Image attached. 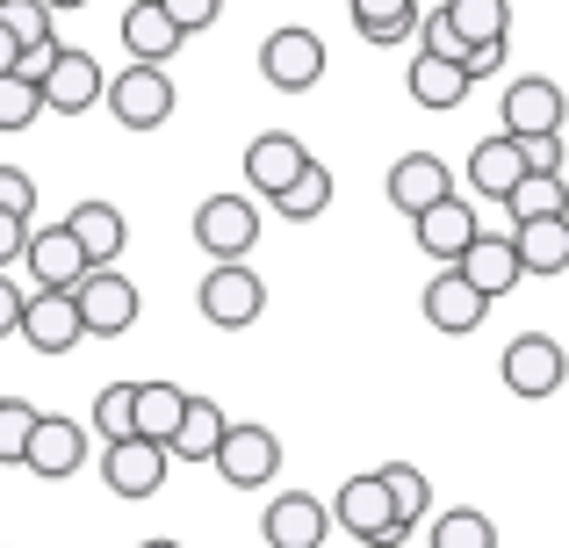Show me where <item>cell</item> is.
<instances>
[{"label":"cell","mask_w":569,"mask_h":548,"mask_svg":"<svg viewBox=\"0 0 569 548\" xmlns=\"http://www.w3.org/2000/svg\"><path fill=\"white\" fill-rule=\"evenodd\" d=\"M505 51H512V43H483V51H469V58H461V66H469V80H490V72L505 66Z\"/></svg>","instance_id":"cell-44"},{"label":"cell","mask_w":569,"mask_h":548,"mask_svg":"<svg viewBox=\"0 0 569 548\" xmlns=\"http://www.w3.org/2000/svg\"><path fill=\"white\" fill-rule=\"evenodd\" d=\"M194 246H202L209 260H246L252 246H260V202L252 196H209L202 210H194Z\"/></svg>","instance_id":"cell-2"},{"label":"cell","mask_w":569,"mask_h":548,"mask_svg":"<svg viewBox=\"0 0 569 548\" xmlns=\"http://www.w3.org/2000/svg\"><path fill=\"white\" fill-rule=\"evenodd\" d=\"M260 72L281 94H310V87L325 80V37L318 29H274V37L260 43Z\"/></svg>","instance_id":"cell-6"},{"label":"cell","mask_w":569,"mask_h":548,"mask_svg":"<svg viewBox=\"0 0 569 548\" xmlns=\"http://www.w3.org/2000/svg\"><path fill=\"white\" fill-rule=\"evenodd\" d=\"M347 14H353V29H361L376 51L403 43L418 22H426V8H418V0H347Z\"/></svg>","instance_id":"cell-27"},{"label":"cell","mask_w":569,"mask_h":548,"mask_svg":"<svg viewBox=\"0 0 569 548\" xmlns=\"http://www.w3.org/2000/svg\"><path fill=\"white\" fill-rule=\"evenodd\" d=\"M159 8H167L173 22H181L188 37H194V29H209V22H217V14H223V0H159Z\"/></svg>","instance_id":"cell-40"},{"label":"cell","mask_w":569,"mask_h":548,"mask_svg":"<svg viewBox=\"0 0 569 548\" xmlns=\"http://www.w3.org/2000/svg\"><path fill=\"white\" fill-rule=\"evenodd\" d=\"M0 210H8V217H22V225L37 217V181H29L22 167H0Z\"/></svg>","instance_id":"cell-38"},{"label":"cell","mask_w":569,"mask_h":548,"mask_svg":"<svg viewBox=\"0 0 569 548\" xmlns=\"http://www.w3.org/2000/svg\"><path fill=\"white\" fill-rule=\"evenodd\" d=\"M29 231H37V225H22V217L0 210V275H8L14 260H29Z\"/></svg>","instance_id":"cell-39"},{"label":"cell","mask_w":569,"mask_h":548,"mask_svg":"<svg viewBox=\"0 0 569 548\" xmlns=\"http://www.w3.org/2000/svg\"><path fill=\"white\" fill-rule=\"evenodd\" d=\"M440 22L455 37V58L483 43H512V0H440Z\"/></svg>","instance_id":"cell-18"},{"label":"cell","mask_w":569,"mask_h":548,"mask_svg":"<svg viewBox=\"0 0 569 548\" xmlns=\"http://www.w3.org/2000/svg\"><path fill=\"white\" fill-rule=\"evenodd\" d=\"M66 231L80 239L87 268H109V260H123V246H130V225H123V210H116V202H101V196L72 202V210H66Z\"/></svg>","instance_id":"cell-20"},{"label":"cell","mask_w":569,"mask_h":548,"mask_svg":"<svg viewBox=\"0 0 569 548\" xmlns=\"http://www.w3.org/2000/svg\"><path fill=\"white\" fill-rule=\"evenodd\" d=\"M14 66H22V43H14L8 29H0V72H14Z\"/></svg>","instance_id":"cell-45"},{"label":"cell","mask_w":569,"mask_h":548,"mask_svg":"<svg viewBox=\"0 0 569 548\" xmlns=\"http://www.w3.org/2000/svg\"><path fill=\"white\" fill-rule=\"evenodd\" d=\"M43 116V87H29L22 72H0V130H29Z\"/></svg>","instance_id":"cell-37"},{"label":"cell","mask_w":569,"mask_h":548,"mask_svg":"<svg viewBox=\"0 0 569 548\" xmlns=\"http://www.w3.org/2000/svg\"><path fill=\"white\" fill-rule=\"evenodd\" d=\"M72 303H80V325H87V339H123L130 325H138V289H130V275H116V268H94L72 289Z\"/></svg>","instance_id":"cell-5"},{"label":"cell","mask_w":569,"mask_h":548,"mask_svg":"<svg viewBox=\"0 0 569 548\" xmlns=\"http://www.w3.org/2000/svg\"><path fill=\"white\" fill-rule=\"evenodd\" d=\"M461 275H469L476 289L490 296V303H498V296H512L519 281H527V260H519V239H512V231H505V239H498V231H483V239H476L469 253H461Z\"/></svg>","instance_id":"cell-24"},{"label":"cell","mask_w":569,"mask_h":548,"mask_svg":"<svg viewBox=\"0 0 569 548\" xmlns=\"http://www.w3.org/2000/svg\"><path fill=\"white\" fill-rule=\"evenodd\" d=\"M181 43H188V29L173 22L159 0H130L123 8V51L138 58V66H167V58H181Z\"/></svg>","instance_id":"cell-21"},{"label":"cell","mask_w":569,"mask_h":548,"mask_svg":"<svg viewBox=\"0 0 569 548\" xmlns=\"http://www.w3.org/2000/svg\"><path fill=\"white\" fill-rule=\"evenodd\" d=\"M194 303H202V318H209V325L238 332V325H252V318L267 310V289H260V275H252L246 260H223V268H209V275H202Z\"/></svg>","instance_id":"cell-4"},{"label":"cell","mask_w":569,"mask_h":548,"mask_svg":"<svg viewBox=\"0 0 569 548\" xmlns=\"http://www.w3.org/2000/svg\"><path fill=\"white\" fill-rule=\"evenodd\" d=\"M181 419H188V390H181V382H138V434L144 440H159V448L173 455Z\"/></svg>","instance_id":"cell-28"},{"label":"cell","mask_w":569,"mask_h":548,"mask_svg":"<svg viewBox=\"0 0 569 548\" xmlns=\"http://www.w3.org/2000/svg\"><path fill=\"white\" fill-rule=\"evenodd\" d=\"M519 181H527V145H519V138H505V130H498V138H483L469 152V188H476V196L505 202Z\"/></svg>","instance_id":"cell-25"},{"label":"cell","mask_w":569,"mask_h":548,"mask_svg":"<svg viewBox=\"0 0 569 548\" xmlns=\"http://www.w3.org/2000/svg\"><path fill=\"white\" fill-rule=\"evenodd\" d=\"M43 8H51V14H72V8H87V0H43Z\"/></svg>","instance_id":"cell-46"},{"label":"cell","mask_w":569,"mask_h":548,"mask_svg":"<svg viewBox=\"0 0 569 548\" xmlns=\"http://www.w3.org/2000/svg\"><path fill=\"white\" fill-rule=\"evenodd\" d=\"M58 51H66V43H43V51H22V66H14V72H22L29 87H43V80H51V66H58Z\"/></svg>","instance_id":"cell-43"},{"label":"cell","mask_w":569,"mask_h":548,"mask_svg":"<svg viewBox=\"0 0 569 548\" xmlns=\"http://www.w3.org/2000/svg\"><path fill=\"white\" fill-rule=\"evenodd\" d=\"M411 239L426 246L440 268H461V253H469L476 239H483V225H476V210H469V196H447L440 210H426V217H411Z\"/></svg>","instance_id":"cell-16"},{"label":"cell","mask_w":569,"mask_h":548,"mask_svg":"<svg viewBox=\"0 0 569 548\" xmlns=\"http://www.w3.org/2000/svg\"><path fill=\"white\" fill-rule=\"evenodd\" d=\"M303 167H310V152L289 138V130H260V138L246 145V181H252V196H267V202L289 196Z\"/></svg>","instance_id":"cell-15"},{"label":"cell","mask_w":569,"mask_h":548,"mask_svg":"<svg viewBox=\"0 0 569 548\" xmlns=\"http://www.w3.org/2000/svg\"><path fill=\"white\" fill-rule=\"evenodd\" d=\"M109 101V72L94 66V51H58V66H51V80H43V116H87V109H101Z\"/></svg>","instance_id":"cell-8"},{"label":"cell","mask_w":569,"mask_h":548,"mask_svg":"<svg viewBox=\"0 0 569 548\" xmlns=\"http://www.w3.org/2000/svg\"><path fill=\"white\" fill-rule=\"evenodd\" d=\"M332 520L347 527L361 548H403L411 541V527H397V506H389V491H382V469H361V477L339 484Z\"/></svg>","instance_id":"cell-1"},{"label":"cell","mask_w":569,"mask_h":548,"mask_svg":"<svg viewBox=\"0 0 569 548\" xmlns=\"http://www.w3.org/2000/svg\"><path fill=\"white\" fill-rule=\"evenodd\" d=\"M260 527H267V548H325V535H332V506H318L310 491H281Z\"/></svg>","instance_id":"cell-19"},{"label":"cell","mask_w":569,"mask_h":548,"mask_svg":"<svg viewBox=\"0 0 569 548\" xmlns=\"http://www.w3.org/2000/svg\"><path fill=\"white\" fill-rule=\"evenodd\" d=\"M167 462H173V455L159 448V440L130 434V440H116V448L101 455V477H109L116 498H152L159 484H167Z\"/></svg>","instance_id":"cell-13"},{"label":"cell","mask_w":569,"mask_h":548,"mask_svg":"<svg viewBox=\"0 0 569 548\" xmlns=\"http://www.w3.org/2000/svg\"><path fill=\"white\" fill-rule=\"evenodd\" d=\"M94 434L109 440V448L138 434V382H109V390L94 397Z\"/></svg>","instance_id":"cell-34"},{"label":"cell","mask_w":569,"mask_h":548,"mask_svg":"<svg viewBox=\"0 0 569 548\" xmlns=\"http://www.w3.org/2000/svg\"><path fill=\"white\" fill-rule=\"evenodd\" d=\"M498 368H505V390H512V397H556L562 376H569V353L548 332H519L512 347H505Z\"/></svg>","instance_id":"cell-7"},{"label":"cell","mask_w":569,"mask_h":548,"mask_svg":"<svg viewBox=\"0 0 569 548\" xmlns=\"http://www.w3.org/2000/svg\"><path fill=\"white\" fill-rule=\"evenodd\" d=\"M58 14L43 8V0H0V29H8L22 51H43V43H58Z\"/></svg>","instance_id":"cell-33"},{"label":"cell","mask_w":569,"mask_h":548,"mask_svg":"<svg viewBox=\"0 0 569 548\" xmlns=\"http://www.w3.org/2000/svg\"><path fill=\"white\" fill-rule=\"evenodd\" d=\"M505 138H548V130H562V87L556 80H541V72H527V80H512L505 87Z\"/></svg>","instance_id":"cell-14"},{"label":"cell","mask_w":569,"mask_h":548,"mask_svg":"<svg viewBox=\"0 0 569 548\" xmlns=\"http://www.w3.org/2000/svg\"><path fill=\"white\" fill-rule=\"evenodd\" d=\"M519 260H527V275H569V217H548V225H519Z\"/></svg>","instance_id":"cell-30"},{"label":"cell","mask_w":569,"mask_h":548,"mask_svg":"<svg viewBox=\"0 0 569 548\" xmlns=\"http://www.w3.org/2000/svg\"><path fill=\"white\" fill-rule=\"evenodd\" d=\"M43 411L29 397H0V462H22L29 455V434H37Z\"/></svg>","instance_id":"cell-36"},{"label":"cell","mask_w":569,"mask_h":548,"mask_svg":"<svg viewBox=\"0 0 569 548\" xmlns=\"http://www.w3.org/2000/svg\"><path fill=\"white\" fill-rule=\"evenodd\" d=\"M29 275H37V289H80L94 268H87L80 239L66 225H43V231H29Z\"/></svg>","instance_id":"cell-23"},{"label":"cell","mask_w":569,"mask_h":548,"mask_svg":"<svg viewBox=\"0 0 569 548\" xmlns=\"http://www.w3.org/2000/svg\"><path fill=\"white\" fill-rule=\"evenodd\" d=\"M505 210H512V231L519 225H548V217H569V181L562 173H527V181L505 196Z\"/></svg>","instance_id":"cell-29"},{"label":"cell","mask_w":569,"mask_h":548,"mask_svg":"<svg viewBox=\"0 0 569 548\" xmlns=\"http://www.w3.org/2000/svg\"><path fill=\"white\" fill-rule=\"evenodd\" d=\"M418 303H426V325H432V332H476V325L490 318V296L476 289L461 268H440V275L426 281V296H418Z\"/></svg>","instance_id":"cell-12"},{"label":"cell","mask_w":569,"mask_h":548,"mask_svg":"<svg viewBox=\"0 0 569 548\" xmlns=\"http://www.w3.org/2000/svg\"><path fill=\"white\" fill-rule=\"evenodd\" d=\"M527 173H562V130H548V138H527Z\"/></svg>","instance_id":"cell-42"},{"label":"cell","mask_w":569,"mask_h":548,"mask_svg":"<svg viewBox=\"0 0 569 548\" xmlns=\"http://www.w3.org/2000/svg\"><path fill=\"white\" fill-rule=\"evenodd\" d=\"M432 548H498V527H490V512L455 506L432 520Z\"/></svg>","instance_id":"cell-35"},{"label":"cell","mask_w":569,"mask_h":548,"mask_svg":"<svg viewBox=\"0 0 569 548\" xmlns=\"http://www.w3.org/2000/svg\"><path fill=\"white\" fill-rule=\"evenodd\" d=\"M22 310H29V289H22L14 275H0V339L22 332Z\"/></svg>","instance_id":"cell-41"},{"label":"cell","mask_w":569,"mask_h":548,"mask_svg":"<svg viewBox=\"0 0 569 548\" xmlns=\"http://www.w3.org/2000/svg\"><path fill=\"white\" fill-rule=\"evenodd\" d=\"M382 491H389V506H397V527H426V512H432V484H426V469H411V462H382Z\"/></svg>","instance_id":"cell-31"},{"label":"cell","mask_w":569,"mask_h":548,"mask_svg":"<svg viewBox=\"0 0 569 548\" xmlns=\"http://www.w3.org/2000/svg\"><path fill=\"white\" fill-rule=\"evenodd\" d=\"M403 87H411V101L418 109H432V116H447V109H461L469 101V66H455V58H440V51H418L411 66H403Z\"/></svg>","instance_id":"cell-22"},{"label":"cell","mask_w":569,"mask_h":548,"mask_svg":"<svg viewBox=\"0 0 569 548\" xmlns=\"http://www.w3.org/2000/svg\"><path fill=\"white\" fill-rule=\"evenodd\" d=\"M22 339H29L37 353H72V347H80L87 325H80V303H72V289H37V296H29Z\"/></svg>","instance_id":"cell-17"},{"label":"cell","mask_w":569,"mask_h":548,"mask_svg":"<svg viewBox=\"0 0 569 548\" xmlns=\"http://www.w3.org/2000/svg\"><path fill=\"white\" fill-rule=\"evenodd\" d=\"M274 210L289 217V225H310V217H325V210H332V167H318V159H310V167L296 173V188L274 202Z\"/></svg>","instance_id":"cell-32"},{"label":"cell","mask_w":569,"mask_h":548,"mask_svg":"<svg viewBox=\"0 0 569 548\" xmlns=\"http://www.w3.org/2000/svg\"><path fill=\"white\" fill-rule=\"evenodd\" d=\"M101 109L123 130H159L173 116V72L167 66H123L109 80V101H101Z\"/></svg>","instance_id":"cell-3"},{"label":"cell","mask_w":569,"mask_h":548,"mask_svg":"<svg viewBox=\"0 0 569 548\" xmlns=\"http://www.w3.org/2000/svg\"><path fill=\"white\" fill-rule=\"evenodd\" d=\"M80 462H87V426H72L66 411H43L37 434H29L22 469H37L43 484H66V477H80Z\"/></svg>","instance_id":"cell-10"},{"label":"cell","mask_w":569,"mask_h":548,"mask_svg":"<svg viewBox=\"0 0 569 548\" xmlns=\"http://www.w3.org/2000/svg\"><path fill=\"white\" fill-rule=\"evenodd\" d=\"M138 548H181V541H167V535H152V541H138Z\"/></svg>","instance_id":"cell-47"},{"label":"cell","mask_w":569,"mask_h":548,"mask_svg":"<svg viewBox=\"0 0 569 548\" xmlns=\"http://www.w3.org/2000/svg\"><path fill=\"white\" fill-rule=\"evenodd\" d=\"M447 196H461V188H455V173H447V159H440V152H403L397 167H389V202H397L403 217L440 210Z\"/></svg>","instance_id":"cell-9"},{"label":"cell","mask_w":569,"mask_h":548,"mask_svg":"<svg viewBox=\"0 0 569 548\" xmlns=\"http://www.w3.org/2000/svg\"><path fill=\"white\" fill-rule=\"evenodd\" d=\"M223 434H231V419H223L217 397H188V419L173 434V462H217Z\"/></svg>","instance_id":"cell-26"},{"label":"cell","mask_w":569,"mask_h":548,"mask_svg":"<svg viewBox=\"0 0 569 548\" xmlns=\"http://www.w3.org/2000/svg\"><path fill=\"white\" fill-rule=\"evenodd\" d=\"M281 469V440L267 434V426H231L217 448V477L231 484V491H260L267 477Z\"/></svg>","instance_id":"cell-11"}]
</instances>
